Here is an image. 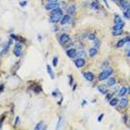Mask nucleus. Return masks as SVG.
Returning a JSON list of instances; mask_svg holds the SVG:
<instances>
[{"label": "nucleus", "instance_id": "a19ab883", "mask_svg": "<svg viewBox=\"0 0 130 130\" xmlns=\"http://www.w3.org/2000/svg\"><path fill=\"white\" fill-rule=\"evenodd\" d=\"M126 55L128 56V57H130V49H128V50L126 51Z\"/></svg>", "mask_w": 130, "mask_h": 130}, {"label": "nucleus", "instance_id": "423d86ee", "mask_svg": "<svg viewBox=\"0 0 130 130\" xmlns=\"http://www.w3.org/2000/svg\"><path fill=\"white\" fill-rule=\"evenodd\" d=\"M73 63H75V66L77 68H84L86 66V59L85 58H81V57H78V58H75V60H73Z\"/></svg>", "mask_w": 130, "mask_h": 130}, {"label": "nucleus", "instance_id": "6e6552de", "mask_svg": "<svg viewBox=\"0 0 130 130\" xmlns=\"http://www.w3.org/2000/svg\"><path fill=\"white\" fill-rule=\"evenodd\" d=\"M63 14H50L49 17V22L51 23H57V22H60L61 19H62Z\"/></svg>", "mask_w": 130, "mask_h": 130}, {"label": "nucleus", "instance_id": "dca6fc26", "mask_svg": "<svg viewBox=\"0 0 130 130\" xmlns=\"http://www.w3.org/2000/svg\"><path fill=\"white\" fill-rule=\"evenodd\" d=\"M119 7L121 8V10H122V11L128 10V8H129V2L127 1V0H125V1H121V2H119Z\"/></svg>", "mask_w": 130, "mask_h": 130}, {"label": "nucleus", "instance_id": "a878e982", "mask_svg": "<svg viewBox=\"0 0 130 130\" xmlns=\"http://www.w3.org/2000/svg\"><path fill=\"white\" fill-rule=\"evenodd\" d=\"M47 71H48L50 78H51V79H55V73L52 72V69H51V66H50V64H47Z\"/></svg>", "mask_w": 130, "mask_h": 130}, {"label": "nucleus", "instance_id": "ddd939ff", "mask_svg": "<svg viewBox=\"0 0 130 130\" xmlns=\"http://www.w3.org/2000/svg\"><path fill=\"white\" fill-rule=\"evenodd\" d=\"M97 89H98V91L100 93H102V94H106L108 92V86H106V85H99V86H97Z\"/></svg>", "mask_w": 130, "mask_h": 130}, {"label": "nucleus", "instance_id": "0eeeda50", "mask_svg": "<svg viewBox=\"0 0 130 130\" xmlns=\"http://www.w3.org/2000/svg\"><path fill=\"white\" fill-rule=\"evenodd\" d=\"M82 76H84V78L88 82H93L94 79H96V77H94V75L91 71H84L82 72Z\"/></svg>", "mask_w": 130, "mask_h": 130}, {"label": "nucleus", "instance_id": "39448f33", "mask_svg": "<svg viewBox=\"0 0 130 130\" xmlns=\"http://www.w3.org/2000/svg\"><path fill=\"white\" fill-rule=\"evenodd\" d=\"M77 52H78V50L76 48H73V47H70V48H67L66 50V55L68 58H71V59H75L77 57Z\"/></svg>", "mask_w": 130, "mask_h": 130}, {"label": "nucleus", "instance_id": "aec40b11", "mask_svg": "<svg viewBox=\"0 0 130 130\" xmlns=\"http://www.w3.org/2000/svg\"><path fill=\"white\" fill-rule=\"evenodd\" d=\"M10 46H11L10 43H9V42H7V43H6V45H5L4 47H2V49H1V56H5V55L7 54L8 51H9Z\"/></svg>", "mask_w": 130, "mask_h": 130}, {"label": "nucleus", "instance_id": "7c9ffc66", "mask_svg": "<svg viewBox=\"0 0 130 130\" xmlns=\"http://www.w3.org/2000/svg\"><path fill=\"white\" fill-rule=\"evenodd\" d=\"M109 67V62L107 60H105L102 62V64H101V70H103V69H106V68H108Z\"/></svg>", "mask_w": 130, "mask_h": 130}, {"label": "nucleus", "instance_id": "20e7f679", "mask_svg": "<svg viewBox=\"0 0 130 130\" xmlns=\"http://www.w3.org/2000/svg\"><path fill=\"white\" fill-rule=\"evenodd\" d=\"M129 105V99L127 97H121L118 103V109H126Z\"/></svg>", "mask_w": 130, "mask_h": 130}, {"label": "nucleus", "instance_id": "37998d69", "mask_svg": "<svg viewBox=\"0 0 130 130\" xmlns=\"http://www.w3.org/2000/svg\"><path fill=\"white\" fill-rule=\"evenodd\" d=\"M76 88H77V85H73V87H72V90L75 91V90H76Z\"/></svg>", "mask_w": 130, "mask_h": 130}, {"label": "nucleus", "instance_id": "473e14b6", "mask_svg": "<svg viewBox=\"0 0 130 130\" xmlns=\"http://www.w3.org/2000/svg\"><path fill=\"white\" fill-rule=\"evenodd\" d=\"M52 66H54V67L58 66V57H54V60H52Z\"/></svg>", "mask_w": 130, "mask_h": 130}, {"label": "nucleus", "instance_id": "79ce46f5", "mask_svg": "<svg viewBox=\"0 0 130 130\" xmlns=\"http://www.w3.org/2000/svg\"><path fill=\"white\" fill-rule=\"evenodd\" d=\"M87 105V101H86V100H84V101H82V106H86Z\"/></svg>", "mask_w": 130, "mask_h": 130}, {"label": "nucleus", "instance_id": "b1692460", "mask_svg": "<svg viewBox=\"0 0 130 130\" xmlns=\"http://www.w3.org/2000/svg\"><path fill=\"white\" fill-rule=\"evenodd\" d=\"M118 103H119V100L117 98H112L110 101H109V105H110L111 107H118Z\"/></svg>", "mask_w": 130, "mask_h": 130}, {"label": "nucleus", "instance_id": "7ed1b4c3", "mask_svg": "<svg viewBox=\"0 0 130 130\" xmlns=\"http://www.w3.org/2000/svg\"><path fill=\"white\" fill-rule=\"evenodd\" d=\"M13 55L16 57H20L22 55V42H17L13 47Z\"/></svg>", "mask_w": 130, "mask_h": 130}, {"label": "nucleus", "instance_id": "ea45409f", "mask_svg": "<svg viewBox=\"0 0 130 130\" xmlns=\"http://www.w3.org/2000/svg\"><path fill=\"white\" fill-rule=\"evenodd\" d=\"M122 121H123V122H125V123H127V116H126V115L122 117Z\"/></svg>", "mask_w": 130, "mask_h": 130}, {"label": "nucleus", "instance_id": "58836bf2", "mask_svg": "<svg viewBox=\"0 0 130 130\" xmlns=\"http://www.w3.org/2000/svg\"><path fill=\"white\" fill-rule=\"evenodd\" d=\"M48 2H52V4H57L58 2V0H47Z\"/></svg>", "mask_w": 130, "mask_h": 130}, {"label": "nucleus", "instance_id": "09e8293b", "mask_svg": "<svg viewBox=\"0 0 130 130\" xmlns=\"http://www.w3.org/2000/svg\"><path fill=\"white\" fill-rule=\"evenodd\" d=\"M87 1H88V0H87Z\"/></svg>", "mask_w": 130, "mask_h": 130}, {"label": "nucleus", "instance_id": "a18cd8bd", "mask_svg": "<svg viewBox=\"0 0 130 130\" xmlns=\"http://www.w3.org/2000/svg\"><path fill=\"white\" fill-rule=\"evenodd\" d=\"M118 2H121V1H125V0H117Z\"/></svg>", "mask_w": 130, "mask_h": 130}, {"label": "nucleus", "instance_id": "412c9836", "mask_svg": "<svg viewBox=\"0 0 130 130\" xmlns=\"http://www.w3.org/2000/svg\"><path fill=\"white\" fill-rule=\"evenodd\" d=\"M126 43H127V39H126V38H123V39H120L119 41H118L116 47H117V48H122V47L126 46Z\"/></svg>", "mask_w": 130, "mask_h": 130}, {"label": "nucleus", "instance_id": "c03bdc74", "mask_svg": "<svg viewBox=\"0 0 130 130\" xmlns=\"http://www.w3.org/2000/svg\"><path fill=\"white\" fill-rule=\"evenodd\" d=\"M128 93L130 94V86H129V88H128Z\"/></svg>", "mask_w": 130, "mask_h": 130}, {"label": "nucleus", "instance_id": "f8f14e48", "mask_svg": "<svg viewBox=\"0 0 130 130\" xmlns=\"http://www.w3.org/2000/svg\"><path fill=\"white\" fill-rule=\"evenodd\" d=\"M89 7H90V9H92V10H99L100 8H101V5L99 4L98 0H93V1L90 4Z\"/></svg>", "mask_w": 130, "mask_h": 130}, {"label": "nucleus", "instance_id": "de8ad7c7", "mask_svg": "<svg viewBox=\"0 0 130 130\" xmlns=\"http://www.w3.org/2000/svg\"><path fill=\"white\" fill-rule=\"evenodd\" d=\"M129 122H130V119H129Z\"/></svg>", "mask_w": 130, "mask_h": 130}, {"label": "nucleus", "instance_id": "c85d7f7f", "mask_svg": "<svg viewBox=\"0 0 130 130\" xmlns=\"http://www.w3.org/2000/svg\"><path fill=\"white\" fill-rule=\"evenodd\" d=\"M123 32V29H120V30H113L112 31V36H121Z\"/></svg>", "mask_w": 130, "mask_h": 130}, {"label": "nucleus", "instance_id": "f257e3e1", "mask_svg": "<svg viewBox=\"0 0 130 130\" xmlns=\"http://www.w3.org/2000/svg\"><path fill=\"white\" fill-rule=\"evenodd\" d=\"M113 73V69L110 67L106 68V69L101 70V72L99 73L98 76V81H103V80H107L109 77H111V75Z\"/></svg>", "mask_w": 130, "mask_h": 130}, {"label": "nucleus", "instance_id": "cd10ccee", "mask_svg": "<svg viewBox=\"0 0 130 130\" xmlns=\"http://www.w3.org/2000/svg\"><path fill=\"white\" fill-rule=\"evenodd\" d=\"M113 98V93L112 92H107L105 96V100H107V101H110V100Z\"/></svg>", "mask_w": 130, "mask_h": 130}, {"label": "nucleus", "instance_id": "f3484780", "mask_svg": "<svg viewBox=\"0 0 130 130\" xmlns=\"http://www.w3.org/2000/svg\"><path fill=\"white\" fill-rule=\"evenodd\" d=\"M116 82H117V80H116L115 77H109V78L107 79V86L108 87H113V86L116 85Z\"/></svg>", "mask_w": 130, "mask_h": 130}, {"label": "nucleus", "instance_id": "a211bd4d", "mask_svg": "<svg viewBox=\"0 0 130 130\" xmlns=\"http://www.w3.org/2000/svg\"><path fill=\"white\" fill-rule=\"evenodd\" d=\"M125 26H126L125 21H122V22H120V23H115L113 27H112V29H113V30H120V29L125 28Z\"/></svg>", "mask_w": 130, "mask_h": 130}, {"label": "nucleus", "instance_id": "5701e85b", "mask_svg": "<svg viewBox=\"0 0 130 130\" xmlns=\"http://www.w3.org/2000/svg\"><path fill=\"white\" fill-rule=\"evenodd\" d=\"M122 21H123V20L121 19V17L118 13H115L113 14V22L115 23H120V22H122Z\"/></svg>", "mask_w": 130, "mask_h": 130}, {"label": "nucleus", "instance_id": "393cba45", "mask_svg": "<svg viewBox=\"0 0 130 130\" xmlns=\"http://www.w3.org/2000/svg\"><path fill=\"white\" fill-rule=\"evenodd\" d=\"M96 38H97V34H96V32H88V37H87V39L88 40H94V39H96Z\"/></svg>", "mask_w": 130, "mask_h": 130}, {"label": "nucleus", "instance_id": "2eb2a0df", "mask_svg": "<svg viewBox=\"0 0 130 130\" xmlns=\"http://www.w3.org/2000/svg\"><path fill=\"white\" fill-rule=\"evenodd\" d=\"M98 48H96V47H91V48L88 50V54H89V56L91 58H93L94 56H97V54H98Z\"/></svg>", "mask_w": 130, "mask_h": 130}, {"label": "nucleus", "instance_id": "49530a36", "mask_svg": "<svg viewBox=\"0 0 130 130\" xmlns=\"http://www.w3.org/2000/svg\"><path fill=\"white\" fill-rule=\"evenodd\" d=\"M111 1H113V2H117V0H111Z\"/></svg>", "mask_w": 130, "mask_h": 130}, {"label": "nucleus", "instance_id": "bb28decb", "mask_svg": "<svg viewBox=\"0 0 130 130\" xmlns=\"http://www.w3.org/2000/svg\"><path fill=\"white\" fill-rule=\"evenodd\" d=\"M78 57H81V58H85V57H86V51H85V50H82V49L78 50V52H77V57H76V58H78Z\"/></svg>", "mask_w": 130, "mask_h": 130}, {"label": "nucleus", "instance_id": "9b49d317", "mask_svg": "<svg viewBox=\"0 0 130 130\" xmlns=\"http://www.w3.org/2000/svg\"><path fill=\"white\" fill-rule=\"evenodd\" d=\"M67 13L68 14H75L76 13V11H77V6L75 4H70L69 6H68V8H67Z\"/></svg>", "mask_w": 130, "mask_h": 130}, {"label": "nucleus", "instance_id": "72a5a7b5", "mask_svg": "<svg viewBox=\"0 0 130 130\" xmlns=\"http://www.w3.org/2000/svg\"><path fill=\"white\" fill-rule=\"evenodd\" d=\"M61 122H62V118L59 117V120H58V125H57V129H60V125Z\"/></svg>", "mask_w": 130, "mask_h": 130}, {"label": "nucleus", "instance_id": "1a4fd4ad", "mask_svg": "<svg viewBox=\"0 0 130 130\" xmlns=\"http://www.w3.org/2000/svg\"><path fill=\"white\" fill-rule=\"evenodd\" d=\"M59 7H60V4H59V2H57V4H52V2H48L47 5L43 6L45 10H47V11H51V10L56 9V8H59Z\"/></svg>", "mask_w": 130, "mask_h": 130}, {"label": "nucleus", "instance_id": "9d476101", "mask_svg": "<svg viewBox=\"0 0 130 130\" xmlns=\"http://www.w3.org/2000/svg\"><path fill=\"white\" fill-rule=\"evenodd\" d=\"M71 19H72V17H71V14H63V17H62V19H61V21H60V25L61 26H66L68 25V23H70L71 22Z\"/></svg>", "mask_w": 130, "mask_h": 130}, {"label": "nucleus", "instance_id": "2f4dec72", "mask_svg": "<svg viewBox=\"0 0 130 130\" xmlns=\"http://www.w3.org/2000/svg\"><path fill=\"white\" fill-rule=\"evenodd\" d=\"M68 84H69V86H71L73 84V77L71 75L68 76Z\"/></svg>", "mask_w": 130, "mask_h": 130}, {"label": "nucleus", "instance_id": "4c0bfd02", "mask_svg": "<svg viewBox=\"0 0 130 130\" xmlns=\"http://www.w3.org/2000/svg\"><path fill=\"white\" fill-rule=\"evenodd\" d=\"M19 117H16V119H14V125H18V123H19Z\"/></svg>", "mask_w": 130, "mask_h": 130}, {"label": "nucleus", "instance_id": "6ab92c4d", "mask_svg": "<svg viewBox=\"0 0 130 130\" xmlns=\"http://www.w3.org/2000/svg\"><path fill=\"white\" fill-rule=\"evenodd\" d=\"M47 128V126H46V123L43 122V121H40V122H38L36 127H35V129L36 130H43V129H46Z\"/></svg>", "mask_w": 130, "mask_h": 130}, {"label": "nucleus", "instance_id": "f704fd0d", "mask_svg": "<svg viewBox=\"0 0 130 130\" xmlns=\"http://www.w3.org/2000/svg\"><path fill=\"white\" fill-rule=\"evenodd\" d=\"M19 5H20V7H22V8H23V7H26V6L28 5V1H20V4H19Z\"/></svg>", "mask_w": 130, "mask_h": 130}, {"label": "nucleus", "instance_id": "4468645a", "mask_svg": "<svg viewBox=\"0 0 130 130\" xmlns=\"http://www.w3.org/2000/svg\"><path fill=\"white\" fill-rule=\"evenodd\" d=\"M126 93H128V88L125 87V86H122V87H120V89L119 91H118V96L120 97H125L126 96Z\"/></svg>", "mask_w": 130, "mask_h": 130}, {"label": "nucleus", "instance_id": "c756f323", "mask_svg": "<svg viewBox=\"0 0 130 130\" xmlns=\"http://www.w3.org/2000/svg\"><path fill=\"white\" fill-rule=\"evenodd\" d=\"M93 47H96V48H98L99 49V47L100 45H101V41H100V39H98V38H96V39L93 40Z\"/></svg>", "mask_w": 130, "mask_h": 130}, {"label": "nucleus", "instance_id": "e433bc0d", "mask_svg": "<svg viewBox=\"0 0 130 130\" xmlns=\"http://www.w3.org/2000/svg\"><path fill=\"white\" fill-rule=\"evenodd\" d=\"M51 96H52V97H58V91H52Z\"/></svg>", "mask_w": 130, "mask_h": 130}, {"label": "nucleus", "instance_id": "4be33fe9", "mask_svg": "<svg viewBox=\"0 0 130 130\" xmlns=\"http://www.w3.org/2000/svg\"><path fill=\"white\" fill-rule=\"evenodd\" d=\"M50 14H63L62 12V8L59 7V8H56V9L50 11Z\"/></svg>", "mask_w": 130, "mask_h": 130}, {"label": "nucleus", "instance_id": "c9c22d12", "mask_svg": "<svg viewBox=\"0 0 130 130\" xmlns=\"http://www.w3.org/2000/svg\"><path fill=\"white\" fill-rule=\"evenodd\" d=\"M103 116H105V113H101V115H100V116H99V118H98V121H99V122H101V121H102V118H103Z\"/></svg>", "mask_w": 130, "mask_h": 130}, {"label": "nucleus", "instance_id": "f03ea898", "mask_svg": "<svg viewBox=\"0 0 130 130\" xmlns=\"http://www.w3.org/2000/svg\"><path fill=\"white\" fill-rule=\"evenodd\" d=\"M70 40H71V37H70V35L69 34H61L60 36H59L58 38V41H59V43H60L61 46H66L68 42H70Z\"/></svg>", "mask_w": 130, "mask_h": 130}]
</instances>
